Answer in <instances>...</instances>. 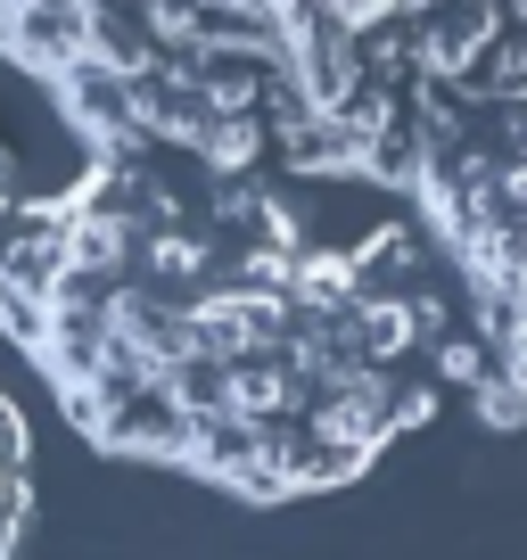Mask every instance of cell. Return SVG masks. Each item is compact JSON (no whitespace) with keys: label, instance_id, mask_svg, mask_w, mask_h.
Returning <instances> with one entry per match:
<instances>
[{"label":"cell","instance_id":"2","mask_svg":"<svg viewBox=\"0 0 527 560\" xmlns=\"http://www.w3.org/2000/svg\"><path fill=\"white\" fill-rule=\"evenodd\" d=\"M17 207H25V182H17V165L0 158V247H9ZM25 511H34V487H25V438H17V412L0 404V560H9V544H17Z\"/></svg>","mask_w":527,"mask_h":560},{"label":"cell","instance_id":"3","mask_svg":"<svg viewBox=\"0 0 527 560\" xmlns=\"http://www.w3.org/2000/svg\"><path fill=\"white\" fill-rule=\"evenodd\" d=\"M478 412H487L494 429H519V420H527V396H511L503 380H487V387H478Z\"/></svg>","mask_w":527,"mask_h":560},{"label":"cell","instance_id":"1","mask_svg":"<svg viewBox=\"0 0 527 560\" xmlns=\"http://www.w3.org/2000/svg\"><path fill=\"white\" fill-rule=\"evenodd\" d=\"M379 298L396 280L363 247L157 149H99L74 190L25 198L0 247V330L91 445L264 503L338 487L437 412L371 354Z\"/></svg>","mask_w":527,"mask_h":560}]
</instances>
